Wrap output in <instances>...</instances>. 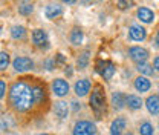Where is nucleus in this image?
<instances>
[{
	"instance_id": "obj_1",
	"label": "nucleus",
	"mask_w": 159,
	"mask_h": 135,
	"mask_svg": "<svg viewBox=\"0 0 159 135\" xmlns=\"http://www.w3.org/2000/svg\"><path fill=\"white\" fill-rule=\"evenodd\" d=\"M9 101H11L12 108L17 109L19 112L29 111L32 108V104L35 103L32 88L25 81H16L9 89Z\"/></svg>"
},
{
	"instance_id": "obj_2",
	"label": "nucleus",
	"mask_w": 159,
	"mask_h": 135,
	"mask_svg": "<svg viewBox=\"0 0 159 135\" xmlns=\"http://www.w3.org/2000/svg\"><path fill=\"white\" fill-rule=\"evenodd\" d=\"M95 134H97V128H95V124L90 123V121L83 120V121H78V123L75 124V128H74V134L72 135H95Z\"/></svg>"
},
{
	"instance_id": "obj_3",
	"label": "nucleus",
	"mask_w": 159,
	"mask_h": 135,
	"mask_svg": "<svg viewBox=\"0 0 159 135\" xmlns=\"http://www.w3.org/2000/svg\"><path fill=\"white\" fill-rule=\"evenodd\" d=\"M90 106L97 111V112H101L106 106V100H104V94L101 92V89L97 88L93 92H92V97H90Z\"/></svg>"
},
{
	"instance_id": "obj_4",
	"label": "nucleus",
	"mask_w": 159,
	"mask_h": 135,
	"mask_svg": "<svg viewBox=\"0 0 159 135\" xmlns=\"http://www.w3.org/2000/svg\"><path fill=\"white\" fill-rule=\"evenodd\" d=\"M12 66L17 72H26V71H31L34 68V61L28 57H17L12 61Z\"/></svg>"
},
{
	"instance_id": "obj_5",
	"label": "nucleus",
	"mask_w": 159,
	"mask_h": 135,
	"mask_svg": "<svg viewBox=\"0 0 159 135\" xmlns=\"http://www.w3.org/2000/svg\"><path fill=\"white\" fill-rule=\"evenodd\" d=\"M129 55H130L132 60L138 61V65H139V63H144L148 58V51L144 49V48H141V46H133V48L129 49Z\"/></svg>"
},
{
	"instance_id": "obj_6",
	"label": "nucleus",
	"mask_w": 159,
	"mask_h": 135,
	"mask_svg": "<svg viewBox=\"0 0 159 135\" xmlns=\"http://www.w3.org/2000/svg\"><path fill=\"white\" fill-rule=\"evenodd\" d=\"M52 92L57 97L67 95V92H69V84H67V81L63 80V78H55L54 83H52Z\"/></svg>"
},
{
	"instance_id": "obj_7",
	"label": "nucleus",
	"mask_w": 159,
	"mask_h": 135,
	"mask_svg": "<svg viewBox=\"0 0 159 135\" xmlns=\"http://www.w3.org/2000/svg\"><path fill=\"white\" fill-rule=\"evenodd\" d=\"M129 37L135 41H142L147 37V31L141 25H132L130 29H129Z\"/></svg>"
},
{
	"instance_id": "obj_8",
	"label": "nucleus",
	"mask_w": 159,
	"mask_h": 135,
	"mask_svg": "<svg viewBox=\"0 0 159 135\" xmlns=\"http://www.w3.org/2000/svg\"><path fill=\"white\" fill-rule=\"evenodd\" d=\"M125 126H127V120L124 117H118L110 124V135H122Z\"/></svg>"
},
{
	"instance_id": "obj_9",
	"label": "nucleus",
	"mask_w": 159,
	"mask_h": 135,
	"mask_svg": "<svg viewBox=\"0 0 159 135\" xmlns=\"http://www.w3.org/2000/svg\"><path fill=\"white\" fill-rule=\"evenodd\" d=\"M89 91H90V81H89L87 78L78 80V81L75 83V94L78 97H84Z\"/></svg>"
},
{
	"instance_id": "obj_10",
	"label": "nucleus",
	"mask_w": 159,
	"mask_h": 135,
	"mask_svg": "<svg viewBox=\"0 0 159 135\" xmlns=\"http://www.w3.org/2000/svg\"><path fill=\"white\" fill-rule=\"evenodd\" d=\"M145 106L148 109L150 114L153 115H158L159 114V97L158 95H150L145 100Z\"/></svg>"
},
{
	"instance_id": "obj_11",
	"label": "nucleus",
	"mask_w": 159,
	"mask_h": 135,
	"mask_svg": "<svg viewBox=\"0 0 159 135\" xmlns=\"http://www.w3.org/2000/svg\"><path fill=\"white\" fill-rule=\"evenodd\" d=\"M138 17H139V20L144 22V23H152V22L155 20V12H153L150 8L142 6V8L138 9Z\"/></svg>"
},
{
	"instance_id": "obj_12",
	"label": "nucleus",
	"mask_w": 159,
	"mask_h": 135,
	"mask_svg": "<svg viewBox=\"0 0 159 135\" xmlns=\"http://www.w3.org/2000/svg\"><path fill=\"white\" fill-rule=\"evenodd\" d=\"M61 12H63V8H61V5H58V3L48 5L46 6V11H44V14H46L48 19H55V17L61 16Z\"/></svg>"
},
{
	"instance_id": "obj_13",
	"label": "nucleus",
	"mask_w": 159,
	"mask_h": 135,
	"mask_svg": "<svg viewBox=\"0 0 159 135\" xmlns=\"http://www.w3.org/2000/svg\"><path fill=\"white\" fill-rule=\"evenodd\" d=\"M150 86H152V83H150V80L147 77H138L135 80V89L138 91V92H147L148 89H150Z\"/></svg>"
},
{
	"instance_id": "obj_14",
	"label": "nucleus",
	"mask_w": 159,
	"mask_h": 135,
	"mask_svg": "<svg viewBox=\"0 0 159 135\" xmlns=\"http://www.w3.org/2000/svg\"><path fill=\"white\" fill-rule=\"evenodd\" d=\"M112 104H113V108L115 109H122L124 108V104H127V97L124 95L122 92H113V95H112Z\"/></svg>"
},
{
	"instance_id": "obj_15",
	"label": "nucleus",
	"mask_w": 159,
	"mask_h": 135,
	"mask_svg": "<svg viewBox=\"0 0 159 135\" xmlns=\"http://www.w3.org/2000/svg\"><path fill=\"white\" fill-rule=\"evenodd\" d=\"M32 41H34L37 46H43L44 43H48V34H46V31L35 29V31L32 32Z\"/></svg>"
},
{
	"instance_id": "obj_16",
	"label": "nucleus",
	"mask_w": 159,
	"mask_h": 135,
	"mask_svg": "<svg viewBox=\"0 0 159 135\" xmlns=\"http://www.w3.org/2000/svg\"><path fill=\"white\" fill-rule=\"evenodd\" d=\"M54 111H55V115L58 118H66L69 114V104L64 103V101H57L55 106H54Z\"/></svg>"
},
{
	"instance_id": "obj_17",
	"label": "nucleus",
	"mask_w": 159,
	"mask_h": 135,
	"mask_svg": "<svg viewBox=\"0 0 159 135\" xmlns=\"http://www.w3.org/2000/svg\"><path fill=\"white\" fill-rule=\"evenodd\" d=\"M127 106H129L130 109H133V111L141 109V106H142V100H141V97H138V95H129V97H127Z\"/></svg>"
},
{
	"instance_id": "obj_18",
	"label": "nucleus",
	"mask_w": 159,
	"mask_h": 135,
	"mask_svg": "<svg viewBox=\"0 0 159 135\" xmlns=\"http://www.w3.org/2000/svg\"><path fill=\"white\" fill-rule=\"evenodd\" d=\"M11 36H12V39H16V40L25 39V36H26V29H25L23 26H20V25H16V26L11 28Z\"/></svg>"
},
{
	"instance_id": "obj_19",
	"label": "nucleus",
	"mask_w": 159,
	"mask_h": 135,
	"mask_svg": "<svg viewBox=\"0 0 159 135\" xmlns=\"http://www.w3.org/2000/svg\"><path fill=\"white\" fill-rule=\"evenodd\" d=\"M113 74H115V66H113L112 63H106V68L101 69L102 78H104V80H110V78L113 77Z\"/></svg>"
},
{
	"instance_id": "obj_20",
	"label": "nucleus",
	"mask_w": 159,
	"mask_h": 135,
	"mask_svg": "<svg viewBox=\"0 0 159 135\" xmlns=\"http://www.w3.org/2000/svg\"><path fill=\"white\" fill-rule=\"evenodd\" d=\"M70 41H72V45H81V41H83V31L78 29V28H74L72 32H70Z\"/></svg>"
},
{
	"instance_id": "obj_21",
	"label": "nucleus",
	"mask_w": 159,
	"mask_h": 135,
	"mask_svg": "<svg viewBox=\"0 0 159 135\" xmlns=\"http://www.w3.org/2000/svg\"><path fill=\"white\" fill-rule=\"evenodd\" d=\"M138 71L141 72V74H144V75H153V66H150L148 63H139L138 65Z\"/></svg>"
},
{
	"instance_id": "obj_22",
	"label": "nucleus",
	"mask_w": 159,
	"mask_h": 135,
	"mask_svg": "<svg viewBox=\"0 0 159 135\" xmlns=\"http://www.w3.org/2000/svg\"><path fill=\"white\" fill-rule=\"evenodd\" d=\"M32 11H34L32 3H26V2L20 3V6H19V12H20V14H23V16H29Z\"/></svg>"
},
{
	"instance_id": "obj_23",
	"label": "nucleus",
	"mask_w": 159,
	"mask_h": 135,
	"mask_svg": "<svg viewBox=\"0 0 159 135\" xmlns=\"http://www.w3.org/2000/svg\"><path fill=\"white\" fill-rule=\"evenodd\" d=\"M139 132H141V135H155L153 134V126H152V123H148V121H144V123L141 124Z\"/></svg>"
},
{
	"instance_id": "obj_24",
	"label": "nucleus",
	"mask_w": 159,
	"mask_h": 135,
	"mask_svg": "<svg viewBox=\"0 0 159 135\" xmlns=\"http://www.w3.org/2000/svg\"><path fill=\"white\" fill-rule=\"evenodd\" d=\"M32 92H34V101L35 103H40L44 98V92H43V89L40 86H34L32 88Z\"/></svg>"
},
{
	"instance_id": "obj_25",
	"label": "nucleus",
	"mask_w": 159,
	"mask_h": 135,
	"mask_svg": "<svg viewBox=\"0 0 159 135\" xmlns=\"http://www.w3.org/2000/svg\"><path fill=\"white\" fill-rule=\"evenodd\" d=\"M8 65H9V55H8L6 52L0 51V71L6 69V68H8Z\"/></svg>"
},
{
	"instance_id": "obj_26",
	"label": "nucleus",
	"mask_w": 159,
	"mask_h": 135,
	"mask_svg": "<svg viewBox=\"0 0 159 135\" xmlns=\"http://www.w3.org/2000/svg\"><path fill=\"white\" fill-rule=\"evenodd\" d=\"M87 63H89V51H84L78 58V66L81 69H84L87 66Z\"/></svg>"
},
{
	"instance_id": "obj_27",
	"label": "nucleus",
	"mask_w": 159,
	"mask_h": 135,
	"mask_svg": "<svg viewBox=\"0 0 159 135\" xmlns=\"http://www.w3.org/2000/svg\"><path fill=\"white\" fill-rule=\"evenodd\" d=\"M5 92H6V84L3 80H0V100L5 97Z\"/></svg>"
},
{
	"instance_id": "obj_28",
	"label": "nucleus",
	"mask_w": 159,
	"mask_h": 135,
	"mask_svg": "<svg viewBox=\"0 0 159 135\" xmlns=\"http://www.w3.org/2000/svg\"><path fill=\"white\" fill-rule=\"evenodd\" d=\"M153 65H155V69H158L159 71V55L155 58V61H153Z\"/></svg>"
},
{
	"instance_id": "obj_29",
	"label": "nucleus",
	"mask_w": 159,
	"mask_h": 135,
	"mask_svg": "<svg viewBox=\"0 0 159 135\" xmlns=\"http://www.w3.org/2000/svg\"><path fill=\"white\" fill-rule=\"evenodd\" d=\"M46 66L48 69H52V60H46Z\"/></svg>"
},
{
	"instance_id": "obj_30",
	"label": "nucleus",
	"mask_w": 159,
	"mask_h": 135,
	"mask_svg": "<svg viewBox=\"0 0 159 135\" xmlns=\"http://www.w3.org/2000/svg\"><path fill=\"white\" fill-rule=\"evenodd\" d=\"M155 43H156V46L159 48V31H158V34H156V39H155Z\"/></svg>"
},
{
	"instance_id": "obj_31",
	"label": "nucleus",
	"mask_w": 159,
	"mask_h": 135,
	"mask_svg": "<svg viewBox=\"0 0 159 135\" xmlns=\"http://www.w3.org/2000/svg\"><path fill=\"white\" fill-rule=\"evenodd\" d=\"M72 104H74V109H75V111H78V103H77V101H74V103H72Z\"/></svg>"
},
{
	"instance_id": "obj_32",
	"label": "nucleus",
	"mask_w": 159,
	"mask_h": 135,
	"mask_svg": "<svg viewBox=\"0 0 159 135\" xmlns=\"http://www.w3.org/2000/svg\"><path fill=\"white\" fill-rule=\"evenodd\" d=\"M124 135H132V134H130V132H129V134H124Z\"/></svg>"
},
{
	"instance_id": "obj_33",
	"label": "nucleus",
	"mask_w": 159,
	"mask_h": 135,
	"mask_svg": "<svg viewBox=\"0 0 159 135\" xmlns=\"http://www.w3.org/2000/svg\"><path fill=\"white\" fill-rule=\"evenodd\" d=\"M40 135H48V134H40Z\"/></svg>"
}]
</instances>
